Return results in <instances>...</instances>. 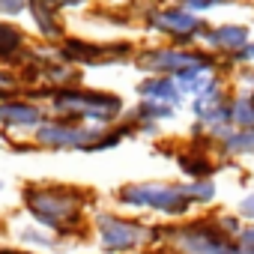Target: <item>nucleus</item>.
Here are the masks:
<instances>
[{
  "label": "nucleus",
  "instance_id": "obj_28",
  "mask_svg": "<svg viewBox=\"0 0 254 254\" xmlns=\"http://www.w3.org/2000/svg\"><path fill=\"white\" fill-rule=\"evenodd\" d=\"M230 66H233V69H236V66H251V69H254V39H251L239 54L230 57Z\"/></svg>",
  "mask_w": 254,
  "mask_h": 254
},
{
  "label": "nucleus",
  "instance_id": "obj_9",
  "mask_svg": "<svg viewBox=\"0 0 254 254\" xmlns=\"http://www.w3.org/2000/svg\"><path fill=\"white\" fill-rule=\"evenodd\" d=\"M54 57L63 63H72L78 69H96V66H117L111 54V39H87L66 33L63 42L54 45Z\"/></svg>",
  "mask_w": 254,
  "mask_h": 254
},
{
  "label": "nucleus",
  "instance_id": "obj_2",
  "mask_svg": "<svg viewBox=\"0 0 254 254\" xmlns=\"http://www.w3.org/2000/svg\"><path fill=\"white\" fill-rule=\"evenodd\" d=\"M114 206L132 215H156L159 221H186L194 215V206L186 194V183L171 180H141L123 183L114 189Z\"/></svg>",
  "mask_w": 254,
  "mask_h": 254
},
{
  "label": "nucleus",
  "instance_id": "obj_35",
  "mask_svg": "<svg viewBox=\"0 0 254 254\" xmlns=\"http://www.w3.org/2000/svg\"><path fill=\"white\" fill-rule=\"evenodd\" d=\"M159 3H168V0H159Z\"/></svg>",
  "mask_w": 254,
  "mask_h": 254
},
{
  "label": "nucleus",
  "instance_id": "obj_14",
  "mask_svg": "<svg viewBox=\"0 0 254 254\" xmlns=\"http://www.w3.org/2000/svg\"><path fill=\"white\" fill-rule=\"evenodd\" d=\"M174 117H177V108L159 105V102H144V99H138L135 108L126 111V120H132L138 135H144V138H159L162 135V126L171 123Z\"/></svg>",
  "mask_w": 254,
  "mask_h": 254
},
{
  "label": "nucleus",
  "instance_id": "obj_34",
  "mask_svg": "<svg viewBox=\"0 0 254 254\" xmlns=\"http://www.w3.org/2000/svg\"><path fill=\"white\" fill-rule=\"evenodd\" d=\"M3 191H6V183H3V180H0V194H3Z\"/></svg>",
  "mask_w": 254,
  "mask_h": 254
},
{
  "label": "nucleus",
  "instance_id": "obj_8",
  "mask_svg": "<svg viewBox=\"0 0 254 254\" xmlns=\"http://www.w3.org/2000/svg\"><path fill=\"white\" fill-rule=\"evenodd\" d=\"M45 120H48V105H39L27 96L0 102V135L6 141H12V135L30 138Z\"/></svg>",
  "mask_w": 254,
  "mask_h": 254
},
{
  "label": "nucleus",
  "instance_id": "obj_26",
  "mask_svg": "<svg viewBox=\"0 0 254 254\" xmlns=\"http://www.w3.org/2000/svg\"><path fill=\"white\" fill-rule=\"evenodd\" d=\"M236 212H239V218H242V221H254V189H251L248 194H242V197H239Z\"/></svg>",
  "mask_w": 254,
  "mask_h": 254
},
{
  "label": "nucleus",
  "instance_id": "obj_15",
  "mask_svg": "<svg viewBox=\"0 0 254 254\" xmlns=\"http://www.w3.org/2000/svg\"><path fill=\"white\" fill-rule=\"evenodd\" d=\"M135 93H138V99H144V102L171 105V108H177V111L189 102V99L180 93L177 81L168 78V75H144V78L135 84Z\"/></svg>",
  "mask_w": 254,
  "mask_h": 254
},
{
  "label": "nucleus",
  "instance_id": "obj_24",
  "mask_svg": "<svg viewBox=\"0 0 254 254\" xmlns=\"http://www.w3.org/2000/svg\"><path fill=\"white\" fill-rule=\"evenodd\" d=\"M27 15V0H0V18L3 21H18Z\"/></svg>",
  "mask_w": 254,
  "mask_h": 254
},
{
  "label": "nucleus",
  "instance_id": "obj_23",
  "mask_svg": "<svg viewBox=\"0 0 254 254\" xmlns=\"http://www.w3.org/2000/svg\"><path fill=\"white\" fill-rule=\"evenodd\" d=\"M227 81L233 84V90H245V93H254V69L251 66H236Z\"/></svg>",
  "mask_w": 254,
  "mask_h": 254
},
{
  "label": "nucleus",
  "instance_id": "obj_33",
  "mask_svg": "<svg viewBox=\"0 0 254 254\" xmlns=\"http://www.w3.org/2000/svg\"><path fill=\"white\" fill-rule=\"evenodd\" d=\"M215 3L218 6H227V3H236V0H215Z\"/></svg>",
  "mask_w": 254,
  "mask_h": 254
},
{
  "label": "nucleus",
  "instance_id": "obj_17",
  "mask_svg": "<svg viewBox=\"0 0 254 254\" xmlns=\"http://www.w3.org/2000/svg\"><path fill=\"white\" fill-rule=\"evenodd\" d=\"M215 156H218V162L254 159V129H230L215 144Z\"/></svg>",
  "mask_w": 254,
  "mask_h": 254
},
{
  "label": "nucleus",
  "instance_id": "obj_5",
  "mask_svg": "<svg viewBox=\"0 0 254 254\" xmlns=\"http://www.w3.org/2000/svg\"><path fill=\"white\" fill-rule=\"evenodd\" d=\"M90 236L99 254H147L150 221L123 209H96L90 218Z\"/></svg>",
  "mask_w": 254,
  "mask_h": 254
},
{
  "label": "nucleus",
  "instance_id": "obj_4",
  "mask_svg": "<svg viewBox=\"0 0 254 254\" xmlns=\"http://www.w3.org/2000/svg\"><path fill=\"white\" fill-rule=\"evenodd\" d=\"M132 12H135V21L144 27V33L162 36L174 48H197L206 27H209V21L203 15L189 12L186 6L177 3V0H168V3L141 0Z\"/></svg>",
  "mask_w": 254,
  "mask_h": 254
},
{
  "label": "nucleus",
  "instance_id": "obj_11",
  "mask_svg": "<svg viewBox=\"0 0 254 254\" xmlns=\"http://www.w3.org/2000/svg\"><path fill=\"white\" fill-rule=\"evenodd\" d=\"M251 42V27L248 24H236V21H224V24H209L200 45L215 54L218 60H230L233 54H239L245 45Z\"/></svg>",
  "mask_w": 254,
  "mask_h": 254
},
{
  "label": "nucleus",
  "instance_id": "obj_16",
  "mask_svg": "<svg viewBox=\"0 0 254 254\" xmlns=\"http://www.w3.org/2000/svg\"><path fill=\"white\" fill-rule=\"evenodd\" d=\"M30 51L27 30L18 27V21H3L0 18V66L18 69Z\"/></svg>",
  "mask_w": 254,
  "mask_h": 254
},
{
  "label": "nucleus",
  "instance_id": "obj_6",
  "mask_svg": "<svg viewBox=\"0 0 254 254\" xmlns=\"http://www.w3.org/2000/svg\"><path fill=\"white\" fill-rule=\"evenodd\" d=\"M171 248L180 254H242L239 242L215 227L212 212H194L186 221H171Z\"/></svg>",
  "mask_w": 254,
  "mask_h": 254
},
{
  "label": "nucleus",
  "instance_id": "obj_10",
  "mask_svg": "<svg viewBox=\"0 0 254 254\" xmlns=\"http://www.w3.org/2000/svg\"><path fill=\"white\" fill-rule=\"evenodd\" d=\"M174 165L183 174V183L215 180V174L221 171V162L215 156V144L212 141H189L186 147H180L174 153Z\"/></svg>",
  "mask_w": 254,
  "mask_h": 254
},
{
  "label": "nucleus",
  "instance_id": "obj_27",
  "mask_svg": "<svg viewBox=\"0 0 254 254\" xmlns=\"http://www.w3.org/2000/svg\"><path fill=\"white\" fill-rule=\"evenodd\" d=\"M180 6H186L189 12H194V15H203V12H209V9H215L218 3L215 0H177Z\"/></svg>",
  "mask_w": 254,
  "mask_h": 254
},
{
  "label": "nucleus",
  "instance_id": "obj_25",
  "mask_svg": "<svg viewBox=\"0 0 254 254\" xmlns=\"http://www.w3.org/2000/svg\"><path fill=\"white\" fill-rule=\"evenodd\" d=\"M236 242H239L242 254H254V221H245V224H242V230H239Z\"/></svg>",
  "mask_w": 254,
  "mask_h": 254
},
{
  "label": "nucleus",
  "instance_id": "obj_19",
  "mask_svg": "<svg viewBox=\"0 0 254 254\" xmlns=\"http://www.w3.org/2000/svg\"><path fill=\"white\" fill-rule=\"evenodd\" d=\"M186 194L191 200L194 209H209L215 206L218 200V183L215 180H194V183H186Z\"/></svg>",
  "mask_w": 254,
  "mask_h": 254
},
{
  "label": "nucleus",
  "instance_id": "obj_36",
  "mask_svg": "<svg viewBox=\"0 0 254 254\" xmlns=\"http://www.w3.org/2000/svg\"><path fill=\"white\" fill-rule=\"evenodd\" d=\"M0 138H3V135H0ZM3 141H6V138H3Z\"/></svg>",
  "mask_w": 254,
  "mask_h": 254
},
{
  "label": "nucleus",
  "instance_id": "obj_29",
  "mask_svg": "<svg viewBox=\"0 0 254 254\" xmlns=\"http://www.w3.org/2000/svg\"><path fill=\"white\" fill-rule=\"evenodd\" d=\"M96 0H57V6L66 12V9H87V6H93Z\"/></svg>",
  "mask_w": 254,
  "mask_h": 254
},
{
  "label": "nucleus",
  "instance_id": "obj_32",
  "mask_svg": "<svg viewBox=\"0 0 254 254\" xmlns=\"http://www.w3.org/2000/svg\"><path fill=\"white\" fill-rule=\"evenodd\" d=\"M153 254H180V251H174V248H162V251H153Z\"/></svg>",
  "mask_w": 254,
  "mask_h": 254
},
{
  "label": "nucleus",
  "instance_id": "obj_3",
  "mask_svg": "<svg viewBox=\"0 0 254 254\" xmlns=\"http://www.w3.org/2000/svg\"><path fill=\"white\" fill-rule=\"evenodd\" d=\"M126 102L120 93L114 90H102V87H87V84H75V87H60L51 90L48 96V114L69 120V123H84V126H114L126 117Z\"/></svg>",
  "mask_w": 254,
  "mask_h": 254
},
{
  "label": "nucleus",
  "instance_id": "obj_22",
  "mask_svg": "<svg viewBox=\"0 0 254 254\" xmlns=\"http://www.w3.org/2000/svg\"><path fill=\"white\" fill-rule=\"evenodd\" d=\"M212 221H215V227H218L221 233H227L230 239H236L239 230H242V224H245L236 209H233V212H230V209H218V212H212Z\"/></svg>",
  "mask_w": 254,
  "mask_h": 254
},
{
  "label": "nucleus",
  "instance_id": "obj_18",
  "mask_svg": "<svg viewBox=\"0 0 254 254\" xmlns=\"http://www.w3.org/2000/svg\"><path fill=\"white\" fill-rule=\"evenodd\" d=\"M230 126L233 129H254V93L233 90V96H230Z\"/></svg>",
  "mask_w": 254,
  "mask_h": 254
},
{
  "label": "nucleus",
  "instance_id": "obj_20",
  "mask_svg": "<svg viewBox=\"0 0 254 254\" xmlns=\"http://www.w3.org/2000/svg\"><path fill=\"white\" fill-rule=\"evenodd\" d=\"M90 18L99 21V24H108V27H132V24H135V12H132V9H120V6L93 9Z\"/></svg>",
  "mask_w": 254,
  "mask_h": 254
},
{
  "label": "nucleus",
  "instance_id": "obj_21",
  "mask_svg": "<svg viewBox=\"0 0 254 254\" xmlns=\"http://www.w3.org/2000/svg\"><path fill=\"white\" fill-rule=\"evenodd\" d=\"M18 96H24V81H21L18 69L0 66V102H6V99H18Z\"/></svg>",
  "mask_w": 254,
  "mask_h": 254
},
{
  "label": "nucleus",
  "instance_id": "obj_7",
  "mask_svg": "<svg viewBox=\"0 0 254 254\" xmlns=\"http://www.w3.org/2000/svg\"><path fill=\"white\" fill-rule=\"evenodd\" d=\"M108 126H84V123H69L60 117H51L30 135L36 150L48 153H93L99 138L105 135Z\"/></svg>",
  "mask_w": 254,
  "mask_h": 254
},
{
  "label": "nucleus",
  "instance_id": "obj_30",
  "mask_svg": "<svg viewBox=\"0 0 254 254\" xmlns=\"http://www.w3.org/2000/svg\"><path fill=\"white\" fill-rule=\"evenodd\" d=\"M0 254H36V251L18 248V245H12V242H0Z\"/></svg>",
  "mask_w": 254,
  "mask_h": 254
},
{
  "label": "nucleus",
  "instance_id": "obj_31",
  "mask_svg": "<svg viewBox=\"0 0 254 254\" xmlns=\"http://www.w3.org/2000/svg\"><path fill=\"white\" fill-rule=\"evenodd\" d=\"M141 0H108V6H120V9H135Z\"/></svg>",
  "mask_w": 254,
  "mask_h": 254
},
{
  "label": "nucleus",
  "instance_id": "obj_12",
  "mask_svg": "<svg viewBox=\"0 0 254 254\" xmlns=\"http://www.w3.org/2000/svg\"><path fill=\"white\" fill-rule=\"evenodd\" d=\"M27 15L36 36L45 45L54 48L57 42L66 39V18H63V9L57 6V0H27Z\"/></svg>",
  "mask_w": 254,
  "mask_h": 254
},
{
  "label": "nucleus",
  "instance_id": "obj_13",
  "mask_svg": "<svg viewBox=\"0 0 254 254\" xmlns=\"http://www.w3.org/2000/svg\"><path fill=\"white\" fill-rule=\"evenodd\" d=\"M12 245L36 251V254H66V251H72V245H66L63 239H57L51 230L33 224L30 218L12 227Z\"/></svg>",
  "mask_w": 254,
  "mask_h": 254
},
{
  "label": "nucleus",
  "instance_id": "obj_1",
  "mask_svg": "<svg viewBox=\"0 0 254 254\" xmlns=\"http://www.w3.org/2000/svg\"><path fill=\"white\" fill-rule=\"evenodd\" d=\"M18 203L27 218L45 230H51L66 245L78 248L90 236V218L99 209V197L93 189L75 183H54V180H30L18 191Z\"/></svg>",
  "mask_w": 254,
  "mask_h": 254
}]
</instances>
